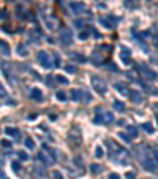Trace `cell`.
<instances>
[{
	"label": "cell",
	"instance_id": "obj_1",
	"mask_svg": "<svg viewBox=\"0 0 158 179\" xmlns=\"http://www.w3.org/2000/svg\"><path fill=\"white\" fill-rule=\"evenodd\" d=\"M36 57H38V62L41 63V67H44V68H51V67H52L51 59H49V54L46 51H40Z\"/></svg>",
	"mask_w": 158,
	"mask_h": 179
},
{
	"label": "cell",
	"instance_id": "obj_2",
	"mask_svg": "<svg viewBox=\"0 0 158 179\" xmlns=\"http://www.w3.org/2000/svg\"><path fill=\"white\" fill-rule=\"evenodd\" d=\"M92 84H93V87H95V90L98 94H105L106 89H107V86H106L105 81H101L100 78H96V76L92 78Z\"/></svg>",
	"mask_w": 158,
	"mask_h": 179
},
{
	"label": "cell",
	"instance_id": "obj_3",
	"mask_svg": "<svg viewBox=\"0 0 158 179\" xmlns=\"http://www.w3.org/2000/svg\"><path fill=\"white\" fill-rule=\"evenodd\" d=\"M60 41H62L63 45L71 43V32H70L68 29H62V32H60Z\"/></svg>",
	"mask_w": 158,
	"mask_h": 179
},
{
	"label": "cell",
	"instance_id": "obj_4",
	"mask_svg": "<svg viewBox=\"0 0 158 179\" xmlns=\"http://www.w3.org/2000/svg\"><path fill=\"white\" fill-rule=\"evenodd\" d=\"M120 59H122V62L125 63V65H130V63H131V59H130V51L127 48H122V51H120Z\"/></svg>",
	"mask_w": 158,
	"mask_h": 179
},
{
	"label": "cell",
	"instance_id": "obj_5",
	"mask_svg": "<svg viewBox=\"0 0 158 179\" xmlns=\"http://www.w3.org/2000/svg\"><path fill=\"white\" fill-rule=\"evenodd\" d=\"M70 8L73 10L75 13H82L84 10H85V6L82 5V3H78V2H73V3H70Z\"/></svg>",
	"mask_w": 158,
	"mask_h": 179
},
{
	"label": "cell",
	"instance_id": "obj_6",
	"mask_svg": "<svg viewBox=\"0 0 158 179\" xmlns=\"http://www.w3.org/2000/svg\"><path fill=\"white\" fill-rule=\"evenodd\" d=\"M30 97H32L33 100H36V102H40V100L43 98V94H41V90H40V89L33 87V89H32V92H30Z\"/></svg>",
	"mask_w": 158,
	"mask_h": 179
},
{
	"label": "cell",
	"instance_id": "obj_7",
	"mask_svg": "<svg viewBox=\"0 0 158 179\" xmlns=\"http://www.w3.org/2000/svg\"><path fill=\"white\" fill-rule=\"evenodd\" d=\"M70 97H71L75 102H81L82 100V90H78V89H73L71 94H70Z\"/></svg>",
	"mask_w": 158,
	"mask_h": 179
},
{
	"label": "cell",
	"instance_id": "obj_8",
	"mask_svg": "<svg viewBox=\"0 0 158 179\" xmlns=\"http://www.w3.org/2000/svg\"><path fill=\"white\" fill-rule=\"evenodd\" d=\"M130 97H131V100L134 103H141L142 102V95H141L137 90H133V92H130Z\"/></svg>",
	"mask_w": 158,
	"mask_h": 179
},
{
	"label": "cell",
	"instance_id": "obj_9",
	"mask_svg": "<svg viewBox=\"0 0 158 179\" xmlns=\"http://www.w3.org/2000/svg\"><path fill=\"white\" fill-rule=\"evenodd\" d=\"M5 133L10 135V136H14V138H19V136H21V131H19L18 128H6Z\"/></svg>",
	"mask_w": 158,
	"mask_h": 179
},
{
	"label": "cell",
	"instance_id": "obj_10",
	"mask_svg": "<svg viewBox=\"0 0 158 179\" xmlns=\"http://www.w3.org/2000/svg\"><path fill=\"white\" fill-rule=\"evenodd\" d=\"M103 120L107 122V124H111V122H114V116L111 113H105V114H103Z\"/></svg>",
	"mask_w": 158,
	"mask_h": 179
},
{
	"label": "cell",
	"instance_id": "obj_11",
	"mask_svg": "<svg viewBox=\"0 0 158 179\" xmlns=\"http://www.w3.org/2000/svg\"><path fill=\"white\" fill-rule=\"evenodd\" d=\"M92 60L96 63V65H101V56H100L98 52H93L92 54Z\"/></svg>",
	"mask_w": 158,
	"mask_h": 179
},
{
	"label": "cell",
	"instance_id": "obj_12",
	"mask_svg": "<svg viewBox=\"0 0 158 179\" xmlns=\"http://www.w3.org/2000/svg\"><path fill=\"white\" fill-rule=\"evenodd\" d=\"M114 87H116V89L119 90V92L122 94V95H127V94H128V92H127V89H125V86H123V84H119V83H117Z\"/></svg>",
	"mask_w": 158,
	"mask_h": 179
},
{
	"label": "cell",
	"instance_id": "obj_13",
	"mask_svg": "<svg viewBox=\"0 0 158 179\" xmlns=\"http://www.w3.org/2000/svg\"><path fill=\"white\" fill-rule=\"evenodd\" d=\"M0 45H2V54H3V56H8V54H10V46L6 45L5 41H2Z\"/></svg>",
	"mask_w": 158,
	"mask_h": 179
},
{
	"label": "cell",
	"instance_id": "obj_14",
	"mask_svg": "<svg viewBox=\"0 0 158 179\" xmlns=\"http://www.w3.org/2000/svg\"><path fill=\"white\" fill-rule=\"evenodd\" d=\"M141 70H142L144 73H147V75H149V78H150V79H155V78H157L155 72H152V70H149V68H144V67H142V68H141Z\"/></svg>",
	"mask_w": 158,
	"mask_h": 179
},
{
	"label": "cell",
	"instance_id": "obj_15",
	"mask_svg": "<svg viewBox=\"0 0 158 179\" xmlns=\"http://www.w3.org/2000/svg\"><path fill=\"white\" fill-rule=\"evenodd\" d=\"M114 108H116L117 111H123L125 109V105H123L122 102H114Z\"/></svg>",
	"mask_w": 158,
	"mask_h": 179
},
{
	"label": "cell",
	"instance_id": "obj_16",
	"mask_svg": "<svg viewBox=\"0 0 158 179\" xmlns=\"http://www.w3.org/2000/svg\"><path fill=\"white\" fill-rule=\"evenodd\" d=\"M25 146H27V149H33L35 147V143H33L32 138H27L25 140Z\"/></svg>",
	"mask_w": 158,
	"mask_h": 179
},
{
	"label": "cell",
	"instance_id": "obj_17",
	"mask_svg": "<svg viewBox=\"0 0 158 179\" xmlns=\"http://www.w3.org/2000/svg\"><path fill=\"white\" fill-rule=\"evenodd\" d=\"M142 128H144V130L147 131V133H153V127L150 125L149 122H147V124H142Z\"/></svg>",
	"mask_w": 158,
	"mask_h": 179
},
{
	"label": "cell",
	"instance_id": "obj_18",
	"mask_svg": "<svg viewBox=\"0 0 158 179\" xmlns=\"http://www.w3.org/2000/svg\"><path fill=\"white\" fill-rule=\"evenodd\" d=\"M128 133L131 135V136H134V138H136V136H137V130H136V127L130 125V127H128Z\"/></svg>",
	"mask_w": 158,
	"mask_h": 179
},
{
	"label": "cell",
	"instance_id": "obj_19",
	"mask_svg": "<svg viewBox=\"0 0 158 179\" xmlns=\"http://www.w3.org/2000/svg\"><path fill=\"white\" fill-rule=\"evenodd\" d=\"M119 138H120V140H123L125 143H130V141H131V140H130V136H128V135H125V133H119Z\"/></svg>",
	"mask_w": 158,
	"mask_h": 179
},
{
	"label": "cell",
	"instance_id": "obj_20",
	"mask_svg": "<svg viewBox=\"0 0 158 179\" xmlns=\"http://www.w3.org/2000/svg\"><path fill=\"white\" fill-rule=\"evenodd\" d=\"M55 79L59 81L60 84H66V83H68V79H66V78H63V76H60V75H57V76H55Z\"/></svg>",
	"mask_w": 158,
	"mask_h": 179
},
{
	"label": "cell",
	"instance_id": "obj_21",
	"mask_svg": "<svg viewBox=\"0 0 158 179\" xmlns=\"http://www.w3.org/2000/svg\"><path fill=\"white\" fill-rule=\"evenodd\" d=\"M90 170H92V173H100V171H101V168H100L96 163H93L92 167H90Z\"/></svg>",
	"mask_w": 158,
	"mask_h": 179
},
{
	"label": "cell",
	"instance_id": "obj_22",
	"mask_svg": "<svg viewBox=\"0 0 158 179\" xmlns=\"http://www.w3.org/2000/svg\"><path fill=\"white\" fill-rule=\"evenodd\" d=\"M95 155L96 157H103V149H101V146H96V149H95Z\"/></svg>",
	"mask_w": 158,
	"mask_h": 179
},
{
	"label": "cell",
	"instance_id": "obj_23",
	"mask_svg": "<svg viewBox=\"0 0 158 179\" xmlns=\"http://www.w3.org/2000/svg\"><path fill=\"white\" fill-rule=\"evenodd\" d=\"M57 98L62 100V102H65V100H66V94L65 92H57Z\"/></svg>",
	"mask_w": 158,
	"mask_h": 179
},
{
	"label": "cell",
	"instance_id": "obj_24",
	"mask_svg": "<svg viewBox=\"0 0 158 179\" xmlns=\"http://www.w3.org/2000/svg\"><path fill=\"white\" fill-rule=\"evenodd\" d=\"M66 72H68V73H75L76 72V67L75 65H66Z\"/></svg>",
	"mask_w": 158,
	"mask_h": 179
},
{
	"label": "cell",
	"instance_id": "obj_25",
	"mask_svg": "<svg viewBox=\"0 0 158 179\" xmlns=\"http://www.w3.org/2000/svg\"><path fill=\"white\" fill-rule=\"evenodd\" d=\"M54 65H55V67H59V65H60V57L57 56V54L54 56Z\"/></svg>",
	"mask_w": 158,
	"mask_h": 179
},
{
	"label": "cell",
	"instance_id": "obj_26",
	"mask_svg": "<svg viewBox=\"0 0 158 179\" xmlns=\"http://www.w3.org/2000/svg\"><path fill=\"white\" fill-rule=\"evenodd\" d=\"M87 36H89V32H81L79 33V38L81 40H87Z\"/></svg>",
	"mask_w": 158,
	"mask_h": 179
},
{
	"label": "cell",
	"instance_id": "obj_27",
	"mask_svg": "<svg viewBox=\"0 0 158 179\" xmlns=\"http://www.w3.org/2000/svg\"><path fill=\"white\" fill-rule=\"evenodd\" d=\"M19 168H21V167H19V162H13V170H14L16 173L19 171Z\"/></svg>",
	"mask_w": 158,
	"mask_h": 179
},
{
	"label": "cell",
	"instance_id": "obj_28",
	"mask_svg": "<svg viewBox=\"0 0 158 179\" xmlns=\"http://www.w3.org/2000/svg\"><path fill=\"white\" fill-rule=\"evenodd\" d=\"M19 158H21V160H27V158H29V155H27L25 152H19Z\"/></svg>",
	"mask_w": 158,
	"mask_h": 179
},
{
	"label": "cell",
	"instance_id": "obj_29",
	"mask_svg": "<svg viewBox=\"0 0 158 179\" xmlns=\"http://www.w3.org/2000/svg\"><path fill=\"white\" fill-rule=\"evenodd\" d=\"M54 179H63L62 173H59V171H55V173H54Z\"/></svg>",
	"mask_w": 158,
	"mask_h": 179
},
{
	"label": "cell",
	"instance_id": "obj_30",
	"mask_svg": "<svg viewBox=\"0 0 158 179\" xmlns=\"http://www.w3.org/2000/svg\"><path fill=\"white\" fill-rule=\"evenodd\" d=\"M109 179H120V176L117 173H111L109 174Z\"/></svg>",
	"mask_w": 158,
	"mask_h": 179
},
{
	"label": "cell",
	"instance_id": "obj_31",
	"mask_svg": "<svg viewBox=\"0 0 158 179\" xmlns=\"http://www.w3.org/2000/svg\"><path fill=\"white\" fill-rule=\"evenodd\" d=\"M2 144H3V147H10V146H11V143H10V141H6V140H3Z\"/></svg>",
	"mask_w": 158,
	"mask_h": 179
},
{
	"label": "cell",
	"instance_id": "obj_32",
	"mask_svg": "<svg viewBox=\"0 0 158 179\" xmlns=\"http://www.w3.org/2000/svg\"><path fill=\"white\" fill-rule=\"evenodd\" d=\"M127 179H134V174L133 173H127Z\"/></svg>",
	"mask_w": 158,
	"mask_h": 179
},
{
	"label": "cell",
	"instance_id": "obj_33",
	"mask_svg": "<svg viewBox=\"0 0 158 179\" xmlns=\"http://www.w3.org/2000/svg\"><path fill=\"white\" fill-rule=\"evenodd\" d=\"M36 119V114H30L29 116V120H35Z\"/></svg>",
	"mask_w": 158,
	"mask_h": 179
},
{
	"label": "cell",
	"instance_id": "obj_34",
	"mask_svg": "<svg viewBox=\"0 0 158 179\" xmlns=\"http://www.w3.org/2000/svg\"><path fill=\"white\" fill-rule=\"evenodd\" d=\"M5 16H8V14H6L5 10H2V19H5Z\"/></svg>",
	"mask_w": 158,
	"mask_h": 179
},
{
	"label": "cell",
	"instance_id": "obj_35",
	"mask_svg": "<svg viewBox=\"0 0 158 179\" xmlns=\"http://www.w3.org/2000/svg\"><path fill=\"white\" fill-rule=\"evenodd\" d=\"M155 160L158 162V151H157V152H155Z\"/></svg>",
	"mask_w": 158,
	"mask_h": 179
},
{
	"label": "cell",
	"instance_id": "obj_36",
	"mask_svg": "<svg viewBox=\"0 0 158 179\" xmlns=\"http://www.w3.org/2000/svg\"><path fill=\"white\" fill-rule=\"evenodd\" d=\"M157 122H158V114H157Z\"/></svg>",
	"mask_w": 158,
	"mask_h": 179
},
{
	"label": "cell",
	"instance_id": "obj_37",
	"mask_svg": "<svg viewBox=\"0 0 158 179\" xmlns=\"http://www.w3.org/2000/svg\"><path fill=\"white\" fill-rule=\"evenodd\" d=\"M10 2H13V0H10Z\"/></svg>",
	"mask_w": 158,
	"mask_h": 179
}]
</instances>
